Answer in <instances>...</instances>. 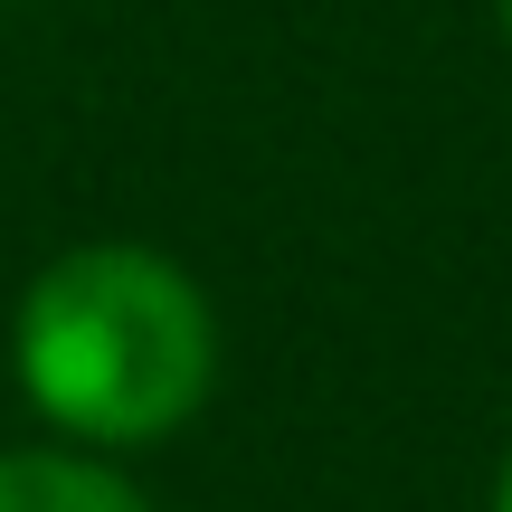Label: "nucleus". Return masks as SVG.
Instances as JSON below:
<instances>
[{
	"label": "nucleus",
	"instance_id": "4",
	"mask_svg": "<svg viewBox=\"0 0 512 512\" xmlns=\"http://www.w3.org/2000/svg\"><path fill=\"white\" fill-rule=\"evenodd\" d=\"M494 29H503V48H512V0H494Z\"/></svg>",
	"mask_w": 512,
	"mask_h": 512
},
{
	"label": "nucleus",
	"instance_id": "3",
	"mask_svg": "<svg viewBox=\"0 0 512 512\" xmlns=\"http://www.w3.org/2000/svg\"><path fill=\"white\" fill-rule=\"evenodd\" d=\"M484 512H512V446H503V465H494V494H484Z\"/></svg>",
	"mask_w": 512,
	"mask_h": 512
},
{
	"label": "nucleus",
	"instance_id": "2",
	"mask_svg": "<svg viewBox=\"0 0 512 512\" xmlns=\"http://www.w3.org/2000/svg\"><path fill=\"white\" fill-rule=\"evenodd\" d=\"M0 512H162L114 456L76 446H0Z\"/></svg>",
	"mask_w": 512,
	"mask_h": 512
},
{
	"label": "nucleus",
	"instance_id": "1",
	"mask_svg": "<svg viewBox=\"0 0 512 512\" xmlns=\"http://www.w3.org/2000/svg\"><path fill=\"white\" fill-rule=\"evenodd\" d=\"M10 380L76 456H143L219 389V304L143 238H76L19 285Z\"/></svg>",
	"mask_w": 512,
	"mask_h": 512
}]
</instances>
